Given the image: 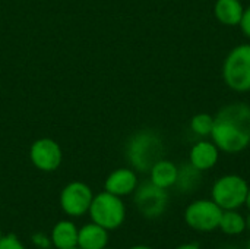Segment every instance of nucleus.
I'll return each mask as SVG.
<instances>
[{
	"label": "nucleus",
	"mask_w": 250,
	"mask_h": 249,
	"mask_svg": "<svg viewBox=\"0 0 250 249\" xmlns=\"http://www.w3.org/2000/svg\"><path fill=\"white\" fill-rule=\"evenodd\" d=\"M211 141L221 153L239 154L250 145V106L234 101L223 106L214 116Z\"/></svg>",
	"instance_id": "obj_1"
},
{
	"label": "nucleus",
	"mask_w": 250,
	"mask_h": 249,
	"mask_svg": "<svg viewBox=\"0 0 250 249\" xmlns=\"http://www.w3.org/2000/svg\"><path fill=\"white\" fill-rule=\"evenodd\" d=\"M164 144L161 136L152 129L138 131L126 145V158L130 167L141 173H148L151 167L163 158Z\"/></svg>",
	"instance_id": "obj_2"
},
{
	"label": "nucleus",
	"mask_w": 250,
	"mask_h": 249,
	"mask_svg": "<svg viewBox=\"0 0 250 249\" xmlns=\"http://www.w3.org/2000/svg\"><path fill=\"white\" fill-rule=\"evenodd\" d=\"M223 81L236 92L250 91V43L233 47L223 63Z\"/></svg>",
	"instance_id": "obj_3"
},
{
	"label": "nucleus",
	"mask_w": 250,
	"mask_h": 249,
	"mask_svg": "<svg viewBox=\"0 0 250 249\" xmlns=\"http://www.w3.org/2000/svg\"><path fill=\"white\" fill-rule=\"evenodd\" d=\"M88 216L91 222L100 225L108 232L117 230L126 220V205L123 198L107 191L94 195Z\"/></svg>",
	"instance_id": "obj_4"
},
{
	"label": "nucleus",
	"mask_w": 250,
	"mask_h": 249,
	"mask_svg": "<svg viewBox=\"0 0 250 249\" xmlns=\"http://www.w3.org/2000/svg\"><path fill=\"white\" fill-rule=\"evenodd\" d=\"M249 183L240 175L220 176L211 188V200L217 203L224 211L239 210L245 205L249 192Z\"/></svg>",
	"instance_id": "obj_5"
},
{
	"label": "nucleus",
	"mask_w": 250,
	"mask_h": 249,
	"mask_svg": "<svg viewBox=\"0 0 250 249\" xmlns=\"http://www.w3.org/2000/svg\"><path fill=\"white\" fill-rule=\"evenodd\" d=\"M223 208L209 200H195L185 210L186 225L199 233H211L218 229L223 216Z\"/></svg>",
	"instance_id": "obj_6"
},
{
	"label": "nucleus",
	"mask_w": 250,
	"mask_h": 249,
	"mask_svg": "<svg viewBox=\"0 0 250 249\" xmlns=\"http://www.w3.org/2000/svg\"><path fill=\"white\" fill-rule=\"evenodd\" d=\"M170 197L167 189L158 188L151 181L139 183L133 192V203L139 214L148 220L161 217L168 205Z\"/></svg>",
	"instance_id": "obj_7"
},
{
	"label": "nucleus",
	"mask_w": 250,
	"mask_h": 249,
	"mask_svg": "<svg viewBox=\"0 0 250 249\" xmlns=\"http://www.w3.org/2000/svg\"><path fill=\"white\" fill-rule=\"evenodd\" d=\"M91 186L81 181H73L64 185L59 195V204L62 211L67 217H82L88 214L91 203L94 200Z\"/></svg>",
	"instance_id": "obj_8"
},
{
	"label": "nucleus",
	"mask_w": 250,
	"mask_h": 249,
	"mask_svg": "<svg viewBox=\"0 0 250 249\" xmlns=\"http://www.w3.org/2000/svg\"><path fill=\"white\" fill-rule=\"evenodd\" d=\"M29 160L37 170L51 173L62 166L63 151L60 144L53 138H38L29 147Z\"/></svg>",
	"instance_id": "obj_9"
},
{
	"label": "nucleus",
	"mask_w": 250,
	"mask_h": 249,
	"mask_svg": "<svg viewBox=\"0 0 250 249\" xmlns=\"http://www.w3.org/2000/svg\"><path fill=\"white\" fill-rule=\"evenodd\" d=\"M138 185L139 179L136 170H133L132 167H119L105 178L104 191L125 198L127 195H133Z\"/></svg>",
	"instance_id": "obj_10"
},
{
	"label": "nucleus",
	"mask_w": 250,
	"mask_h": 249,
	"mask_svg": "<svg viewBox=\"0 0 250 249\" xmlns=\"http://www.w3.org/2000/svg\"><path fill=\"white\" fill-rule=\"evenodd\" d=\"M220 150L212 141H198L189 151V163L201 172L211 170L220 160Z\"/></svg>",
	"instance_id": "obj_11"
},
{
	"label": "nucleus",
	"mask_w": 250,
	"mask_h": 249,
	"mask_svg": "<svg viewBox=\"0 0 250 249\" xmlns=\"http://www.w3.org/2000/svg\"><path fill=\"white\" fill-rule=\"evenodd\" d=\"M108 230L94 222L81 226L78 230V248L103 249L108 247Z\"/></svg>",
	"instance_id": "obj_12"
},
{
	"label": "nucleus",
	"mask_w": 250,
	"mask_h": 249,
	"mask_svg": "<svg viewBox=\"0 0 250 249\" xmlns=\"http://www.w3.org/2000/svg\"><path fill=\"white\" fill-rule=\"evenodd\" d=\"M78 230L79 227L72 220L57 222L50 232L51 247L56 249H72L78 247Z\"/></svg>",
	"instance_id": "obj_13"
},
{
	"label": "nucleus",
	"mask_w": 250,
	"mask_h": 249,
	"mask_svg": "<svg viewBox=\"0 0 250 249\" xmlns=\"http://www.w3.org/2000/svg\"><path fill=\"white\" fill-rule=\"evenodd\" d=\"M148 173H149V181L154 185H157L158 188H163V189H170L176 185L179 166H176L170 160L160 158L151 167V170Z\"/></svg>",
	"instance_id": "obj_14"
},
{
	"label": "nucleus",
	"mask_w": 250,
	"mask_h": 249,
	"mask_svg": "<svg viewBox=\"0 0 250 249\" xmlns=\"http://www.w3.org/2000/svg\"><path fill=\"white\" fill-rule=\"evenodd\" d=\"M245 6L240 0H217L214 15L217 21L226 26H237L242 21Z\"/></svg>",
	"instance_id": "obj_15"
},
{
	"label": "nucleus",
	"mask_w": 250,
	"mask_h": 249,
	"mask_svg": "<svg viewBox=\"0 0 250 249\" xmlns=\"http://www.w3.org/2000/svg\"><path fill=\"white\" fill-rule=\"evenodd\" d=\"M202 181V172L198 170L196 167H193L190 163L183 164L182 167H179V173H177V181H176V188L180 192L189 194L198 189V186L201 185Z\"/></svg>",
	"instance_id": "obj_16"
},
{
	"label": "nucleus",
	"mask_w": 250,
	"mask_h": 249,
	"mask_svg": "<svg viewBox=\"0 0 250 249\" xmlns=\"http://www.w3.org/2000/svg\"><path fill=\"white\" fill-rule=\"evenodd\" d=\"M218 229L227 236H239L246 232V217L239 210L223 211Z\"/></svg>",
	"instance_id": "obj_17"
},
{
	"label": "nucleus",
	"mask_w": 250,
	"mask_h": 249,
	"mask_svg": "<svg viewBox=\"0 0 250 249\" xmlns=\"http://www.w3.org/2000/svg\"><path fill=\"white\" fill-rule=\"evenodd\" d=\"M189 126H190V131L201 138L211 136V132L214 128V116L208 113H198L190 119Z\"/></svg>",
	"instance_id": "obj_18"
},
{
	"label": "nucleus",
	"mask_w": 250,
	"mask_h": 249,
	"mask_svg": "<svg viewBox=\"0 0 250 249\" xmlns=\"http://www.w3.org/2000/svg\"><path fill=\"white\" fill-rule=\"evenodd\" d=\"M0 249H26V247L16 235L7 233L0 238Z\"/></svg>",
	"instance_id": "obj_19"
},
{
	"label": "nucleus",
	"mask_w": 250,
	"mask_h": 249,
	"mask_svg": "<svg viewBox=\"0 0 250 249\" xmlns=\"http://www.w3.org/2000/svg\"><path fill=\"white\" fill-rule=\"evenodd\" d=\"M31 242L38 249H48L51 248V241L50 235H45L44 232H37L31 236Z\"/></svg>",
	"instance_id": "obj_20"
},
{
	"label": "nucleus",
	"mask_w": 250,
	"mask_h": 249,
	"mask_svg": "<svg viewBox=\"0 0 250 249\" xmlns=\"http://www.w3.org/2000/svg\"><path fill=\"white\" fill-rule=\"evenodd\" d=\"M239 25L242 28V32L250 40V4L248 7H245L243 16H242V21H240Z\"/></svg>",
	"instance_id": "obj_21"
},
{
	"label": "nucleus",
	"mask_w": 250,
	"mask_h": 249,
	"mask_svg": "<svg viewBox=\"0 0 250 249\" xmlns=\"http://www.w3.org/2000/svg\"><path fill=\"white\" fill-rule=\"evenodd\" d=\"M174 249H201V247L198 244H193V242H188V244H182L179 245L177 248Z\"/></svg>",
	"instance_id": "obj_22"
},
{
	"label": "nucleus",
	"mask_w": 250,
	"mask_h": 249,
	"mask_svg": "<svg viewBox=\"0 0 250 249\" xmlns=\"http://www.w3.org/2000/svg\"><path fill=\"white\" fill-rule=\"evenodd\" d=\"M127 249H154L151 248V247H148V245H133V247H130V248Z\"/></svg>",
	"instance_id": "obj_23"
},
{
	"label": "nucleus",
	"mask_w": 250,
	"mask_h": 249,
	"mask_svg": "<svg viewBox=\"0 0 250 249\" xmlns=\"http://www.w3.org/2000/svg\"><path fill=\"white\" fill-rule=\"evenodd\" d=\"M245 205H246V208L249 210V213H250V186H249V192H248V197H246V203H245Z\"/></svg>",
	"instance_id": "obj_24"
},
{
	"label": "nucleus",
	"mask_w": 250,
	"mask_h": 249,
	"mask_svg": "<svg viewBox=\"0 0 250 249\" xmlns=\"http://www.w3.org/2000/svg\"><path fill=\"white\" fill-rule=\"evenodd\" d=\"M218 249H239L237 247H233V245H226V247H221V248Z\"/></svg>",
	"instance_id": "obj_25"
},
{
	"label": "nucleus",
	"mask_w": 250,
	"mask_h": 249,
	"mask_svg": "<svg viewBox=\"0 0 250 249\" xmlns=\"http://www.w3.org/2000/svg\"><path fill=\"white\" fill-rule=\"evenodd\" d=\"M246 227L250 230V213H249V216L246 217Z\"/></svg>",
	"instance_id": "obj_26"
},
{
	"label": "nucleus",
	"mask_w": 250,
	"mask_h": 249,
	"mask_svg": "<svg viewBox=\"0 0 250 249\" xmlns=\"http://www.w3.org/2000/svg\"><path fill=\"white\" fill-rule=\"evenodd\" d=\"M246 249H250V239H249V242H248V247H246Z\"/></svg>",
	"instance_id": "obj_27"
},
{
	"label": "nucleus",
	"mask_w": 250,
	"mask_h": 249,
	"mask_svg": "<svg viewBox=\"0 0 250 249\" xmlns=\"http://www.w3.org/2000/svg\"><path fill=\"white\" fill-rule=\"evenodd\" d=\"M3 236V232H1V229H0V238Z\"/></svg>",
	"instance_id": "obj_28"
},
{
	"label": "nucleus",
	"mask_w": 250,
	"mask_h": 249,
	"mask_svg": "<svg viewBox=\"0 0 250 249\" xmlns=\"http://www.w3.org/2000/svg\"><path fill=\"white\" fill-rule=\"evenodd\" d=\"M103 249H114V248H110V247H105V248H103Z\"/></svg>",
	"instance_id": "obj_29"
},
{
	"label": "nucleus",
	"mask_w": 250,
	"mask_h": 249,
	"mask_svg": "<svg viewBox=\"0 0 250 249\" xmlns=\"http://www.w3.org/2000/svg\"><path fill=\"white\" fill-rule=\"evenodd\" d=\"M72 249H81V248H78V247H75V248H72Z\"/></svg>",
	"instance_id": "obj_30"
}]
</instances>
